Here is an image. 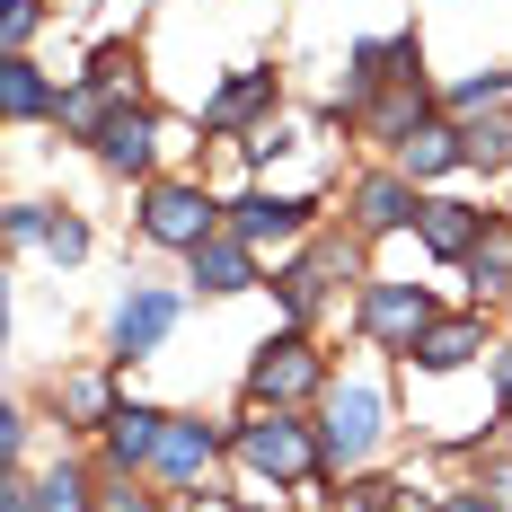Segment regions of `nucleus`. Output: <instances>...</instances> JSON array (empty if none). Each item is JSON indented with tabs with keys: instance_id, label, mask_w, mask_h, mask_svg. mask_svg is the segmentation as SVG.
I'll return each mask as SVG.
<instances>
[{
	"instance_id": "nucleus-1",
	"label": "nucleus",
	"mask_w": 512,
	"mask_h": 512,
	"mask_svg": "<svg viewBox=\"0 0 512 512\" xmlns=\"http://www.w3.org/2000/svg\"><path fill=\"white\" fill-rule=\"evenodd\" d=\"M230 460L248 468L256 486H309V477H336L327 468V442L301 407H248L239 433H230Z\"/></svg>"
},
{
	"instance_id": "nucleus-2",
	"label": "nucleus",
	"mask_w": 512,
	"mask_h": 512,
	"mask_svg": "<svg viewBox=\"0 0 512 512\" xmlns=\"http://www.w3.org/2000/svg\"><path fill=\"white\" fill-rule=\"evenodd\" d=\"M230 230V204H212L204 177H151L142 186V239L168 256H195L204 239H221Z\"/></svg>"
},
{
	"instance_id": "nucleus-3",
	"label": "nucleus",
	"mask_w": 512,
	"mask_h": 512,
	"mask_svg": "<svg viewBox=\"0 0 512 512\" xmlns=\"http://www.w3.org/2000/svg\"><path fill=\"white\" fill-rule=\"evenodd\" d=\"M336 389V371L318 354V336L309 327H283V336H265L248 362V407H309V398H327Z\"/></svg>"
},
{
	"instance_id": "nucleus-4",
	"label": "nucleus",
	"mask_w": 512,
	"mask_h": 512,
	"mask_svg": "<svg viewBox=\"0 0 512 512\" xmlns=\"http://www.w3.org/2000/svg\"><path fill=\"white\" fill-rule=\"evenodd\" d=\"M318 442H327V468H362L380 442H389V398L371 380H336L318 398Z\"/></svg>"
},
{
	"instance_id": "nucleus-5",
	"label": "nucleus",
	"mask_w": 512,
	"mask_h": 512,
	"mask_svg": "<svg viewBox=\"0 0 512 512\" xmlns=\"http://www.w3.org/2000/svg\"><path fill=\"white\" fill-rule=\"evenodd\" d=\"M433 318H442V301H433L424 283H389V274H371V283H362V301H354V327L380 345V354H398V362L424 345V327H433Z\"/></svg>"
},
{
	"instance_id": "nucleus-6",
	"label": "nucleus",
	"mask_w": 512,
	"mask_h": 512,
	"mask_svg": "<svg viewBox=\"0 0 512 512\" xmlns=\"http://www.w3.org/2000/svg\"><path fill=\"white\" fill-rule=\"evenodd\" d=\"M504 221H512V212H486V204H468V195H424L415 239H424V256H442V265H468Z\"/></svg>"
},
{
	"instance_id": "nucleus-7",
	"label": "nucleus",
	"mask_w": 512,
	"mask_h": 512,
	"mask_svg": "<svg viewBox=\"0 0 512 512\" xmlns=\"http://www.w3.org/2000/svg\"><path fill=\"white\" fill-rule=\"evenodd\" d=\"M407 71H424V45H415V36H362L354 53H345V89H336V115H345V124H354L362 106L380 98V89H389V80H407Z\"/></svg>"
},
{
	"instance_id": "nucleus-8",
	"label": "nucleus",
	"mask_w": 512,
	"mask_h": 512,
	"mask_svg": "<svg viewBox=\"0 0 512 512\" xmlns=\"http://www.w3.org/2000/svg\"><path fill=\"white\" fill-rule=\"evenodd\" d=\"M345 212H354V239H398V230H415V212H424V186H415L407 168H362Z\"/></svg>"
},
{
	"instance_id": "nucleus-9",
	"label": "nucleus",
	"mask_w": 512,
	"mask_h": 512,
	"mask_svg": "<svg viewBox=\"0 0 512 512\" xmlns=\"http://www.w3.org/2000/svg\"><path fill=\"white\" fill-rule=\"evenodd\" d=\"M433 115H442L433 80H424V71H407V80H389V89H380V98L354 115V133L371 142V151H389V159H398V142H407V133H424Z\"/></svg>"
},
{
	"instance_id": "nucleus-10",
	"label": "nucleus",
	"mask_w": 512,
	"mask_h": 512,
	"mask_svg": "<svg viewBox=\"0 0 512 512\" xmlns=\"http://www.w3.org/2000/svg\"><path fill=\"white\" fill-rule=\"evenodd\" d=\"M89 151H98V168H106V177H142V186H151L159 151H168V124H159L151 106L133 98V106H115V115H106V133L89 142Z\"/></svg>"
},
{
	"instance_id": "nucleus-11",
	"label": "nucleus",
	"mask_w": 512,
	"mask_h": 512,
	"mask_svg": "<svg viewBox=\"0 0 512 512\" xmlns=\"http://www.w3.org/2000/svg\"><path fill=\"white\" fill-rule=\"evenodd\" d=\"M177 318H186V301L177 292H159V283H133L124 301H115V318H106V345L124 362H142V354H159L168 336H177Z\"/></svg>"
},
{
	"instance_id": "nucleus-12",
	"label": "nucleus",
	"mask_w": 512,
	"mask_h": 512,
	"mask_svg": "<svg viewBox=\"0 0 512 512\" xmlns=\"http://www.w3.org/2000/svg\"><path fill=\"white\" fill-rule=\"evenodd\" d=\"M230 442L212 433L204 415H168V442H159V460H151V477L177 495V504H195V486L212 477V460H221Z\"/></svg>"
},
{
	"instance_id": "nucleus-13",
	"label": "nucleus",
	"mask_w": 512,
	"mask_h": 512,
	"mask_svg": "<svg viewBox=\"0 0 512 512\" xmlns=\"http://www.w3.org/2000/svg\"><path fill=\"white\" fill-rule=\"evenodd\" d=\"M309 221H318V204H309V195H274V186H248V195L230 204V230H239L256 256H265V248H292V239H309Z\"/></svg>"
},
{
	"instance_id": "nucleus-14",
	"label": "nucleus",
	"mask_w": 512,
	"mask_h": 512,
	"mask_svg": "<svg viewBox=\"0 0 512 512\" xmlns=\"http://www.w3.org/2000/svg\"><path fill=\"white\" fill-rule=\"evenodd\" d=\"M477 354H495V327H486V309H442L407 362L424 371V380H442V371H468Z\"/></svg>"
},
{
	"instance_id": "nucleus-15",
	"label": "nucleus",
	"mask_w": 512,
	"mask_h": 512,
	"mask_svg": "<svg viewBox=\"0 0 512 512\" xmlns=\"http://www.w3.org/2000/svg\"><path fill=\"white\" fill-rule=\"evenodd\" d=\"M274 98H283L274 62H248V71H230V80L204 98V133H248V124H265V115H274Z\"/></svg>"
},
{
	"instance_id": "nucleus-16",
	"label": "nucleus",
	"mask_w": 512,
	"mask_h": 512,
	"mask_svg": "<svg viewBox=\"0 0 512 512\" xmlns=\"http://www.w3.org/2000/svg\"><path fill=\"white\" fill-rule=\"evenodd\" d=\"M186 283H195L204 301H230V292H256V283H265V256H256L239 230H221V239H204V248L186 256Z\"/></svg>"
},
{
	"instance_id": "nucleus-17",
	"label": "nucleus",
	"mask_w": 512,
	"mask_h": 512,
	"mask_svg": "<svg viewBox=\"0 0 512 512\" xmlns=\"http://www.w3.org/2000/svg\"><path fill=\"white\" fill-rule=\"evenodd\" d=\"M159 442H168V415L142 407V398H124V407L106 415V433H98V468H133V477H151Z\"/></svg>"
},
{
	"instance_id": "nucleus-18",
	"label": "nucleus",
	"mask_w": 512,
	"mask_h": 512,
	"mask_svg": "<svg viewBox=\"0 0 512 512\" xmlns=\"http://www.w3.org/2000/svg\"><path fill=\"white\" fill-rule=\"evenodd\" d=\"M389 168H407L415 186H442V177H451V168H468V142H460V115H433V124H424V133H407V142H398V159H389Z\"/></svg>"
},
{
	"instance_id": "nucleus-19",
	"label": "nucleus",
	"mask_w": 512,
	"mask_h": 512,
	"mask_svg": "<svg viewBox=\"0 0 512 512\" xmlns=\"http://www.w3.org/2000/svg\"><path fill=\"white\" fill-rule=\"evenodd\" d=\"M0 106H9V124H53L62 80H53L45 62H27V53H0Z\"/></svg>"
},
{
	"instance_id": "nucleus-20",
	"label": "nucleus",
	"mask_w": 512,
	"mask_h": 512,
	"mask_svg": "<svg viewBox=\"0 0 512 512\" xmlns=\"http://www.w3.org/2000/svg\"><path fill=\"white\" fill-rule=\"evenodd\" d=\"M327 283H336V274H327V265H318L309 248H301V256H283V265L265 274V292H274V309H283L292 327H309V318L327 309Z\"/></svg>"
},
{
	"instance_id": "nucleus-21",
	"label": "nucleus",
	"mask_w": 512,
	"mask_h": 512,
	"mask_svg": "<svg viewBox=\"0 0 512 512\" xmlns=\"http://www.w3.org/2000/svg\"><path fill=\"white\" fill-rule=\"evenodd\" d=\"M98 477L106 468H89V460L36 468V512H98Z\"/></svg>"
},
{
	"instance_id": "nucleus-22",
	"label": "nucleus",
	"mask_w": 512,
	"mask_h": 512,
	"mask_svg": "<svg viewBox=\"0 0 512 512\" xmlns=\"http://www.w3.org/2000/svg\"><path fill=\"white\" fill-rule=\"evenodd\" d=\"M106 115H115V98H106L98 80H80V71H71V80H62V106H53V133H71V142H98Z\"/></svg>"
},
{
	"instance_id": "nucleus-23",
	"label": "nucleus",
	"mask_w": 512,
	"mask_h": 512,
	"mask_svg": "<svg viewBox=\"0 0 512 512\" xmlns=\"http://www.w3.org/2000/svg\"><path fill=\"white\" fill-rule=\"evenodd\" d=\"M53 407L71 415V424H80V433H106V415L124 407V398H115V380H106V371H71V380H62V389H53Z\"/></svg>"
},
{
	"instance_id": "nucleus-24",
	"label": "nucleus",
	"mask_w": 512,
	"mask_h": 512,
	"mask_svg": "<svg viewBox=\"0 0 512 512\" xmlns=\"http://www.w3.org/2000/svg\"><path fill=\"white\" fill-rule=\"evenodd\" d=\"M80 80H98V89H106L115 106H133V98H142V53H133V45H98Z\"/></svg>"
},
{
	"instance_id": "nucleus-25",
	"label": "nucleus",
	"mask_w": 512,
	"mask_h": 512,
	"mask_svg": "<svg viewBox=\"0 0 512 512\" xmlns=\"http://www.w3.org/2000/svg\"><path fill=\"white\" fill-rule=\"evenodd\" d=\"M460 274H468V292H477V309H486V301H512V239L495 230V239L460 265Z\"/></svg>"
},
{
	"instance_id": "nucleus-26",
	"label": "nucleus",
	"mask_w": 512,
	"mask_h": 512,
	"mask_svg": "<svg viewBox=\"0 0 512 512\" xmlns=\"http://www.w3.org/2000/svg\"><path fill=\"white\" fill-rule=\"evenodd\" d=\"M512 106V71H477V80H460V89H451V98H442V115H504Z\"/></svg>"
},
{
	"instance_id": "nucleus-27",
	"label": "nucleus",
	"mask_w": 512,
	"mask_h": 512,
	"mask_svg": "<svg viewBox=\"0 0 512 512\" xmlns=\"http://www.w3.org/2000/svg\"><path fill=\"white\" fill-rule=\"evenodd\" d=\"M460 142H468V168H512V115H468Z\"/></svg>"
},
{
	"instance_id": "nucleus-28",
	"label": "nucleus",
	"mask_w": 512,
	"mask_h": 512,
	"mask_svg": "<svg viewBox=\"0 0 512 512\" xmlns=\"http://www.w3.org/2000/svg\"><path fill=\"white\" fill-rule=\"evenodd\" d=\"M36 248H45L53 265H80V256H89V221H80V212H53V221H45V239H36Z\"/></svg>"
},
{
	"instance_id": "nucleus-29",
	"label": "nucleus",
	"mask_w": 512,
	"mask_h": 512,
	"mask_svg": "<svg viewBox=\"0 0 512 512\" xmlns=\"http://www.w3.org/2000/svg\"><path fill=\"white\" fill-rule=\"evenodd\" d=\"M45 27V0H0V53H27Z\"/></svg>"
},
{
	"instance_id": "nucleus-30",
	"label": "nucleus",
	"mask_w": 512,
	"mask_h": 512,
	"mask_svg": "<svg viewBox=\"0 0 512 512\" xmlns=\"http://www.w3.org/2000/svg\"><path fill=\"white\" fill-rule=\"evenodd\" d=\"M98 512H159V504L133 486V468H106L98 477Z\"/></svg>"
},
{
	"instance_id": "nucleus-31",
	"label": "nucleus",
	"mask_w": 512,
	"mask_h": 512,
	"mask_svg": "<svg viewBox=\"0 0 512 512\" xmlns=\"http://www.w3.org/2000/svg\"><path fill=\"white\" fill-rule=\"evenodd\" d=\"M45 221H53V204H9L0 230H9V248H36V239H45Z\"/></svg>"
},
{
	"instance_id": "nucleus-32",
	"label": "nucleus",
	"mask_w": 512,
	"mask_h": 512,
	"mask_svg": "<svg viewBox=\"0 0 512 512\" xmlns=\"http://www.w3.org/2000/svg\"><path fill=\"white\" fill-rule=\"evenodd\" d=\"M248 159H274V151H292V124L283 115H265V124H248V142H239Z\"/></svg>"
},
{
	"instance_id": "nucleus-33",
	"label": "nucleus",
	"mask_w": 512,
	"mask_h": 512,
	"mask_svg": "<svg viewBox=\"0 0 512 512\" xmlns=\"http://www.w3.org/2000/svg\"><path fill=\"white\" fill-rule=\"evenodd\" d=\"M477 486H486V495L512 512V451H486V477H477Z\"/></svg>"
},
{
	"instance_id": "nucleus-34",
	"label": "nucleus",
	"mask_w": 512,
	"mask_h": 512,
	"mask_svg": "<svg viewBox=\"0 0 512 512\" xmlns=\"http://www.w3.org/2000/svg\"><path fill=\"white\" fill-rule=\"evenodd\" d=\"M486 371H495V415H512V345H495Z\"/></svg>"
},
{
	"instance_id": "nucleus-35",
	"label": "nucleus",
	"mask_w": 512,
	"mask_h": 512,
	"mask_svg": "<svg viewBox=\"0 0 512 512\" xmlns=\"http://www.w3.org/2000/svg\"><path fill=\"white\" fill-rule=\"evenodd\" d=\"M442 512H504L486 486H460V495H442Z\"/></svg>"
},
{
	"instance_id": "nucleus-36",
	"label": "nucleus",
	"mask_w": 512,
	"mask_h": 512,
	"mask_svg": "<svg viewBox=\"0 0 512 512\" xmlns=\"http://www.w3.org/2000/svg\"><path fill=\"white\" fill-rule=\"evenodd\" d=\"M230 512H283V504H256V495H239V504H230Z\"/></svg>"
},
{
	"instance_id": "nucleus-37",
	"label": "nucleus",
	"mask_w": 512,
	"mask_h": 512,
	"mask_svg": "<svg viewBox=\"0 0 512 512\" xmlns=\"http://www.w3.org/2000/svg\"><path fill=\"white\" fill-rule=\"evenodd\" d=\"M504 239H512V221H504Z\"/></svg>"
},
{
	"instance_id": "nucleus-38",
	"label": "nucleus",
	"mask_w": 512,
	"mask_h": 512,
	"mask_svg": "<svg viewBox=\"0 0 512 512\" xmlns=\"http://www.w3.org/2000/svg\"><path fill=\"white\" fill-rule=\"evenodd\" d=\"M504 309H512V301H504Z\"/></svg>"
}]
</instances>
